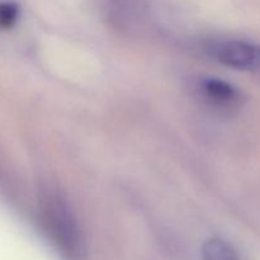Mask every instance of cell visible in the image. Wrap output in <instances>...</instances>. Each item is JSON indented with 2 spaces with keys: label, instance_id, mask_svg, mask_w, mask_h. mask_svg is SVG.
Returning <instances> with one entry per match:
<instances>
[{
  "label": "cell",
  "instance_id": "cell-1",
  "mask_svg": "<svg viewBox=\"0 0 260 260\" xmlns=\"http://www.w3.org/2000/svg\"><path fill=\"white\" fill-rule=\"evenodd\" d=\"M46 229L53 243L68 260H84L85 244L76 218L61 193L50 190L42 198Z\"/></svg>",
  "mask_w": 260,
  "mask_h": 260
},
{
  "label": "cell",
  "instance_id": "cell-2",
  "mask_svg": "<svg viewBox=\"0 0 260 260\" xmlns=\"http://www.w3.org/2000/svg\"><path fill=\"white\" fill-rule=\"evenodd\" d=\"M207 51L215 60L239 70L260 71V47L245 41H218Z\"/></svg>",
  "mask_w": 260,
  "mask_h": 260
},
{
  "label": "cell",
  "instance_id": "cell-3",
  "mask_svg": "<svg viewBox=\"0 0 260 260\" xmlns=\"http://www.w3.org/2000/svg\"><path fill=\"white\" fill-rule=\"evenodd\" d=\"M200 89L203 95L211 103H213V106L220 107V108H236L243 102V95L239 89L220 79H202L200 81Z\"/></svg>",
  "mask_w": 260,
  "mask_h": 260
},
{
  "label": "cell",
  "instance_id": "cell-4",
  "mask_svg": "<svg viewBox=\"0 0 260 260\" xmlns=\"http://www.w3.org/2000/svg\"><path fill=\"white\" fill-rule=\"evenodd\" d=\"M203 260H240L238 251L222 239H210L202 248Z\"/></svg>",
  "mask_w": 260,
  "mask_h": 260
},
{
  "label": "cell",
  "instance_id": "cell-5",
  "mask_svg": "<svg viewBox=\"0 0 260 260\" xmlns=\"http://www.w3.org/2000/svg\"><path fill=\"white\" fill-rule=\"evenodd\" d=\"M19 15V9L14 3H0V28L13 27Z\"/></svg>",
  "mask_w": 260,
  "mask_h": 260
}]
</instances>
